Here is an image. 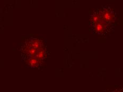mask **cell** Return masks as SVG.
I'll return each mask as SVG.
<instances>
[{
    "label": "cell",
    "instance_id": "6da1fadb",
    "mask_svg": "<svg viewBox=\"0 0 123 92\" xmlns=\"http://www.w3.org/2000/svg\"><path fill=\"white\" fill-rule=\"evenodd\" d=\"M30 40L29 44H28L29 49H25V50H28V52H25L28 55L29 63L31 64L32 66H35L39 60L43 58V51L41 47L42 44L38 40L32 39Z\"/></svg>",
    "mask_w": 123,
    "mask_h": 92
}]
</instances>
